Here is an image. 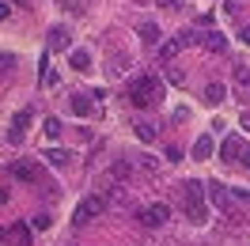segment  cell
<instances>
[{"label":"cell","instance_id":"obj_1","mask_svg":"<svg viewBox=\"0 0 250 246\" xmlns=\"http://www.w3.org/2000/svg\"><path fill=\"white\" fill-rule=\"evenodd\" d=\"M182 212H186L189 224H205V220H208V205H205L201 182H186L182 185Z\"/></svg>","mask_w":250,"mask_h":246},{"label":"cell","instance_id":"obj_2","mask_svg":"<svg viewBox=\"0 0 250 246\" xmlns=\"http://www.w3.org/2000/svg\"><path fill=\"white\" fill-rule=\"evenodd\" d=\"M129 102L141 106V110H148L152 102H159V80L156 76H137L129 83Z\"/></svg>","mask_w":250,"mask_h":246},{"label":"cell","instance_id":"obj_3","mask_svg":"<svg viewBox=\"0 0 250 246\" xmlns=\"http://www.w3.org/2000/svg\"><path fill=\"white\" fill-rule=\"evenodd\" d=\"M103 208H106V201L99 197V193H95V197H83V201L76 205V212H72V224H76V227H83V224H91Z\"/></svg>","mask_w":250,"mask_h":246},{"label":"cell","instance_id":"obj_4","mask_svg":"<svg viewBox=\"0 0 250 246\" xmlns=\"http://www.w3.org/2000/svg\"><path fill=\"white\" fill-rule=\"evenodd\" d=\"M133 178H137L133 159H114V163H110V170H106V182H122V185H129Z\"/></svg>","mask_w":250,"mask_h":246},{"label":"cell","instance_id":"obj_5","mask_svg":"<svg viewBox=\"0 0 250 246\" xmlns=\"http://www.w3.org/2000/svg\"><path fill=\"white\" fill-rule=\"evenodd\" d=\"M197 42H201V46L208 49V53H216V57L224 53V49H228V38H224V31H212V27L197 34Z\"/></svg>","mask_w":250,"mask_h":246},{"label":"cell","instance_id":"obj_6","mask_svg":"<svg viewBox=\"0 0 250 246\" xmlns=\"http://www.w3.org/2000/svg\"><path fill=\"white\" fill-rule=\"evenodd\" d=\"M205 197L212 201L216 208H224V212H231V193H228V185H224V182H208V189H205Z\"/></svg>","mask_w":250,"mask_h":246},{"label":"cell","instance_id":"obj_7","mask_svg":"<svg viewBox=\"0 0 250 246\" xmlns=\"http://www.w3.org/2000/svg\"><path fill=\"white\" fill-rule=\"evenodd\" d=\"M167 220H171V208H167V205H152V208H144V212H141L144 227H163Z\"/></svg>","mask_w":250,"mask_h":246},{"label":"cell","instance_id":"obj_8","mask_svg":"<svg viewBox=\"0 0 250 246\" xmlns=\"http://www.w3.org/2000/svg\"><path fill=\"white\" fill-rule=\"evenodd\" d=\"M99 197L106 201V205H129V193H125L122 182H106V189H103Z\"/></svg>","mask_w":250,"mask_h":246},{"label":"cell","instance_id":"obj_9","mask_svg":"<svg viewBox=\"0 0 250 246\" xmlns=\"http://www.w3.org/2000/svg\"><path fill=\"white\" fill-rule=\"evenodd\" d=\"M133 167L141 170V174H148V178H156V174H159V163L148 152H137V155H133Z\"/></svg>","mask_w":250,"mask_h":246},{"label":"cell","instance_id":"obj_10","mask_svg":"<svg viewBox=\"0 0 250 246\" xmlns=\"http://www.w3.org/2000/svg\"><path fill=\"white\" fill-rule=\"evenodd\" d=\"M68 102H72V110H76L80 118H87V114L95 110V95H87V91H76L72 99H68Z\"/></svg>","mask_w":250,"mask_h":246},{"label":"cell","instance_id":"obj_11","mask_svg":"<svg viewBox=\"0 0 250 246\" xmlns=\"http://www.w3.org/2000/svg\"><path fill=\"white\" fill-rule=\"evenodd\" d=\"M129 68H133V61H129V53H114V57L106 61V72H110V76H125Z\"/></svg>","mask_w":250,"mask_h":246},{"label":"cell","instance_id":"obj_12","mask_svg":"<svg viewBox=\"0 0 250 246\" xmlns=\"http://www.w3.org/2000/svg\"><path fill=\"white\" fill-rule=\"evenodd\" d=\"M243 148H247V144H243L239 137H228V140H224V148H220V155H224L228 163H235V159L243 155Z\"/></svg>","mask_w":250,"mask_h":246},{"label":"cell","instance_id":"obj_13","mask_svg":"<svg viewBox=\"0 0 250 246\" xmlns=\"http://www.w3.org/2000/svg\"><path fill=\"white\" fill-rule=\"evenodd\" d=\"M8 174H12V178H23V182H38V170H34L31 163H12Z\"/></svg>","mask_w":250,"mask_h":246},{"label":"cell","instance_id":"obj_14","mask_svg":"<svg viewBox=\"0 0 250 246\" xmlns=\"http://www.w3.org/2000/svg\"><path fill=\"white\" fill-rule=\"evenodd\" d=\"M68 27H49V49H68Z\"/></svg>","mask_w":250,"mask_h":246},{"label":"cell","instance_id":"obj_15","mask_svg":"<svg viewBox=\"0 0 250 246\" xmlns=\"http://www.w3.org/2000/svg\"><path fill=\"white\" fill-rule=\"evenodd\" d=\"M27 122H31V106L16 114V125H12V133H8V137H12V140H23V133H27Z\"/></svg>","mask_w":250,"mask_h":246},{"label":"cell","instance_id":"obj_16","mask_svg":"<svg viewBox=\"0 0 250 246\" xmlns=\"http://www.w3.org/2000/svg\"><path fill=\"white\" fill-rule=\"evenodd\" d=\"M208 155H212V137H197V140H193V159L205 163Z\"/></svg>","mask_w":250,"mask_h":246},{"label":"cell","instance_id":"obj_17","mask_svg":"<svg viewBox=\"0 0 250 246\" xmlns=\"http://www.w3.org/2000/svg\"><path fill=\"white\" fill-rule=\"evenodd\" d=\"M141 42H148V46H156V42H159V23H152V19H144V23H141Z\"/></svg>","mask_w":250,"mask_h":246},{"label":"cell","instance_id":"obj_18","mask_svg":"<svg viewBox=\"0 0 250 246\" xmlns=\"http://www.w3.org/2000/svg\"><path fill=\"white\" fill-rule=\"evenodd\" d=\"M133 133H137L141 144H152V140H156V125H152V122H137V125H133Z\"/></svg>","mask_w":250,"mask_h":246},{"label":"cell","instance_id":"obj_19","mask_svg":"<svg viewBox=\"0 0 250 246\" xmlns=\"http://www.w3.org/2000/svg\"><path fill=\"white\" fill-rule=\"evenodd\" d=\"M68 64H72L76 72H87V68H91V57H87L83 49H72V53H68Z\"/></svg>","mask_w":250,"mask_h":246},{"label":"cell","instance_id":"obj_20","mask_svg":"<svg viewBox=\"0 0 250 246\" xmlns=\"http://www.w3.org/2000/svg\"><path fill=\"white\" fill-rule=\"evenodd\" d=\"M231 80L239 83V87H243V91H250V68H247L243 61H239V64L231 68Z\"/></svg>","mask_w":250,"mask_h":246},{"label":"cell","instance_id":"obj_21","mask_svg":"<svg viewBox=\"0 0 250 246\" xmlns=\"http://www.w3.org/2000/svg\"><path fill=\"white\" fill-rule=\"evenodd\" d=\"M205 102H208V106H220V102H224V83H208V87H205Z\"/></svg>","mask_w":250,"mask_h":246},{"label":"cell","instance_id":"obj_22","mask_svg":"<svg viewBox=\"0 0 250 246\" xmlns=\"http://www.w3.org/2000/svg\"><path fill=\"white\" fill-rule=\"evenodd\" d=\"M178 49H182V46H178L174 38H171V42H163V46H159V61H174V57H178Z\"/></svg>","mask_w":250,"mask_h":246},{"label":"cell","instance_id":"obj_23","mask_svg":"<svg viewBox=\"0 0 250 246\" xmlns=\"http://www.w3.org/2000/svg\"><path fill=\"white\" fill-rule=\"evenodd\" d=\"M46 159H49V163H57V167H64V163H68L72 155L64 152V148H49V152H46Z\"/></svg>","mask_w":250,"mask_h":246},{"label":"cell","instance_id":"obj_24","mask_svg":"<svg viewBox=\"0 0 250 246\" xmlns=\"http://www.w3.org/2000/svg\"><path fill=\"white\" fill-rule=\"evenodd\" d=\"M16 68V53H0V76H8Z\"/></svg>","mask_w":250,"mask_h":246},{"label":"cell","instance_id":"obj_25","mask_svg":"<svg viewBox=\"0 0 250 246\" xmlns=\"http://www.w3.org/2000/svg\"><path fill=\"white\" fill-rule=\"evenodd\" d=\"M12 235L19 239V246H27V243H31V231L23 227V224H16V227H12Z\"/></svg>","mask_w":250,"mask_h":246},{"label":"cell","instance_id":"obj_26","mask_svg":"<svg viewBox=\"0 0 250 246\" xmlns=\"http://www.w3.org/2000/svg\"><path fill=\"white\" fill-rule=\"evenodd\" d=\"M46 137H49V140L61 137V122H57V118H49V122H46Z\"/></svg>","mask_w":250,"mask_h":246},{"label":"cell","instance_id":"obj_27","mask_svg":"<svg viewBox=\"0 0 250 246\" xmlns=\"http://www.w3.org/2000/svg\"><path fill=\"white\" fill-rule=\"evenodd\" d=\"M49 224H53V216H49V212H38V216H34V227H38V231H46Z\"/></svg>","mask_w":250,"mask_h":246},{"label":"cell","instance_id":"obj_28","mask_svg":"<svg viewBox=\"0 0 250 246\" xmlns=\"http://www.w3.org/2000/svg\"><path fill=\"white\" fill-rule=\"evenodd\" d=\"M174 42H178V46H193V42H197V34H193V31H182Z\"/></svg>","mask_w":250,"mask_h":246},{"label":"cell","instance_id":"obj_29","mask_svg":"<svg viewBox=\"0 0 250 246\" xmlns=\"http://www.w3.org/2000/svg\"><path fill=\"white\" fill-rule=\"evenodd\" d=\"M167 80H171V83H186V72H182V68H167Z\"/></svg>","mask_w":250,"mask_h":246},{"label":"cell","instance_id":"obj_30","mask_svg":"<svg viewBox=\"0 0 250 246\" xmlns=\"http://www.w3.org/2000/svg\"><path fill=\"white\" fill-rule=\"evenodd\" d=\"M12 16V4H0V19H8Z\"/></svg>","mask_w":250,"mask_h":246},{"label":"cell","instance_id":"obj_31","mask_svg":"<svg viewBox=\"0 0 250 246\" xmlns=\"http://www.w3.org/2000/svg\"><path fill=\"white\" fill-rule=\"evenodd\" d=\"M159 8H178V0H156Z\"/></svg>","mask_w":250,"mask_h":246},{"label":"cell","instance_id":"obj_32","mask_svg":"<svg viewBox=\"0 0 250 246\" xmlns=\"http://www.w3.org/2000/svg\"><path fill=\"white\" fill-rule=\"evenodd\" d=\"M239 163H247V167H250V148H243V155H239Z\"/></svg>","mask_w":250,"mask_h":246},{"label":"cell","instance_id":"obj_33","mask_svg":"<svg viewBox=\"0 0 250 246\" xmlns=\"http://www.w3.org/2000/svg\"><path fill=\"white\" fill-rule=\"evenodd\" d=\"M239 122H243V129H247V133H250V114H243V118H239Z\"/></svg>","mask_w":250,"mask_h":246},{"label":"cell","instance_id":"obj_34","mask_svg":"<svg viewBox=\"0 0 250 246\" xmlns=\"http://www.w3.org/2000/svg\"><path fill=\"white\" fill-rule=\"evenodd\" d=\"M243 42H247V46H250V27H243Z\"/></svg>","mask_w":250,"mask_h":246},{"label":"cell","instance_id":"obj_35","mask_svg":"<svg viewBox=\"0 0 250 246\" xmlns=\"http://www.w3.org/2000/svg\"><path fill=\"white\" fill-rule=\"evenodd\" d=\"M16 4H19V8H31V0H16Z\"/></svg>","mask_w":250,"mask_h":246},{"label":"cell","instance_id":"obj_36","mask_svg":"<svg viewBox=\"0 0 250 246\" xmlns=\"http://www.w3.org/2000/svg\"><path fill=\"white\" fill-rule=\"evenodd\" d=\"M64 4H80V0H64Z\"/></svg>","mask_w":250,"mask_h":246}]
</instances>
